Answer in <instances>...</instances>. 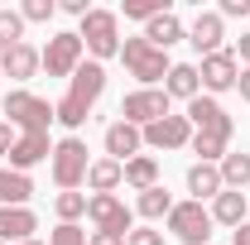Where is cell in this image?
Masks as SVG:
<instances>
[{
	"mask_svg": "<svg viewBox=\"0 0 250 245\" xmlns=\"http://www.w3.org/2000/svg\"><path fill=\"white\" fill-rule=\"evenodd\" d=\"M87 245H125V236H111V231H92Z\"/></svg>",
	"mask_w": 250,
	"mask_h": 245,
	"instance_id": "obj_36",
	"label": "cell"
},
{
	"mask_svg": "<svg viewBox=\"0 0 250 245\" xmlns=\"http://www.w3.org/2000/svg\"><path fill=\"white\" fill-rule=\"evenodd\" d=\"M39 231V216L29 207H0V241L5 245H24Z\"/></svg>",
	"mask_w": 250,
	"mask_h": 245,
	"instance_id": "obj_17",
	"label": "cell"
},
{
	"mask_svg": "<svg viewBox=\"0 0 250 245\" xmlns=\"http://www.w3.org/2000/svg\"><path fill=\"white\" fill-rule=\"evenodd\" d=\"M101 144H106V159L130 163L135 154H145V130L130 125V121H111V125H106V135H101Z\"/></svg>",
	"mask_w": 250,
	"mask_h": 245,
	"instance_id": "obj_12",
	"label": "cell"
},
{
	"mask_svg": "<svg viewBox=\"0 0 250 245\" xmlns=\"http://www.w3.org/2000/svg\"><path fill=\"white\" fill-rule=\"evenodd\" d=\"M121 62H125V72H130L140 87H159V82L168 77V67H173L168 53L154 48L145 34H140V39H121Z\"/></svg>",
	"mask_w": 250,
	"mask_h": 245,
	"instance_id": "obj_4",
	"label": "cell"
},
{
	"mask_svg": "<svg viewBox=\"0 0 250 245\" xmlns=\"http://www.w3.org/2000/svg\"><path fill=\"white\" fill-rule=\"evenodd\" d=\"M217 168H221V183L226 187L246 192V183H250V154L246 149H226V159H221Z\"/></svg>",
	"mask_w": 250,
	"mask_h": 245,
	"instance_id": "obj_26",
	"label": "cell"
},
{
	"mask_svg": "<svg viewBox=\"0 0 250 245\" xmlns=\"http://www.w3.org/2000/svg\"><path fill=\"white\" fill-rule=\"evenodd\" d=\"M145 39H149L154 48H164V53H168L173 43H183V39H188V24L173 15V10H164V15H154V20L145 24Z\"/></svg>",
	"mask_w": 250,
	"mask_h": 245,
	"instance_id": "obj_20",
	"label": "cell"
},
{
	"mask_svg": "<svg viewBox=\"0 0 250 245\" xmlns=\"http://www.w3.org/2000/svg\"><path fill=\"white\" fill-rule=\"evenodd\" d=\"M164 221H168V236L183 241V245H207L212 241V226H217L212 212H207L202 202H192V197H188V202H173V212L164 216Z\"/></svg>",
	"mask_w": 250,
	"mask_h": 245,
	"instance_id": "obj_6",
	"label": "cell"
},
{
	"mask_svg": "<svg viewBox=\"0 0 250 245\" xmlns=\"http://www.w3.org/2000/svg\"><path fill=\"white\" fill-rule=\"evenodd\" d=\"M188 125L192 130H226V125H236L226 116V106H221L217 96H192L188 101Z\"/></svg>",
	"mask_w": 250,
	"mask_h": 245,
	"instance_id": "obj_19",
	"label": "cell"
},
{
	"mask_svg": "<svg viewBox=\"0 0 250 245\" xmlns=\"http://www.w3.org/2000/svg\"><path fill=\"white\" fill-rule=\"evenodd\" d=\"M53 212H58V221H72L77 226L87 216V192H58L53 197Z\"/></svg>",
	"mask_w": 250,
	"mask_h": 245,
	"instance_id": "obj_27",
	"label": "cell"
},
{
	"mask_svg": "<svg viewBox=\"0 0 250 245\" xmlns=\"http://www.w3.org/2000/svg\"><path fill=\"white\" fill-rule=\"evenodd\" d=\"M231 53H236V62H241V67H250V34H241V39H236V48H231Z\"/></svg>",
	"mask_w": 250,
	"mask_h": 245,
	"instance_id": "obj_35",
	"label": "cell"
},
{
	"mask_svg": "<svg viewBox=\"0 0 250 245\" xmlns=\"http://www.w3.org/2000/svg\"><path fill=\"white\" fill-rule=\"evenodd\" d=\"M24 43V15L20 10H0V53Z\"/></svg>",
	"mask_w": 250,
	"mask_h": 245,
	"instance_id": "obj_28",
	"label": "cell"
},
{
	"mask_svg": "<svg viewBox=\"0 0 250 245\" xmlns=\"http://www.w3.org/2000/svg\"><path fill=\"white\" fill-rule=\"evenodd\" d=\"M0 245H5V241H0Z\"/></svg>",
	"mask_w": 250,
	"mask_h": 245,
	"instance_id": "obj_41",
	"label": "cell"
},
{
	"mask_svg": "<svg viewBox=\"0 0 250 245\" xmlns=\"http://www.w3.org/2000/svg\"><path fill=\"white\" fill-rule=\"evenodd\" d=\"M39 53H43V72H48V77H72V72L87 62V48H82L77 29H58Z\"/></svg>",
	"mask_w": 250,
	"mask_h": 245,
	"instance_id": "obj_7",
	"label": "cell"
},
{
	"mask_svg": "<svg viewBox=\"0 0 250 245\" xmlns=\"http://www.w3.org/2000/svg\"><path fill=\"white\" fill-rule=\"evenodd\" d=\"M168 116V96H164V87H135V92H125V101H121V121H130V125H154V121H164Z\"/></svg>",
	"mask_w": 250,
	"mask_h": 245,
	"instance_id": "obj_10",
	"label": "cell"
},
{
	"mask_svg": "<svg viewBox=\"0 0 250 245\" xmlns=\"http://www.w3.org/2000/svg\"><path fill=\"white\" fill-rule=\"evenodd\" d=\"M48 245H87V231L72 226V221H58V226L48 231Z\"/></svg>",
	"mask_w": 250,
	"mask_h": 245,
	"instance_id": "obj_31",
	"label": "cell"
},
{
	"mask_svg": "<svg viewBox=\"0 0 250 245\" xmlns=\"http://www.w3.org/2000/svg\"><path fill=\"white\" fill-rule=\"evenodd\" d=\"M77 39H82V48L92 53V62L106 67V58H121V15L92 5V10L77 20Z\"/></svg>",
	"mask_w": 250,
	"mask_h": 245,
	"instance_id": "obj_2",
	"label": "cell"
},
{
	"mask_svg": "<svg viewBox=\"0 0 250 245\" xmlns=\"http://www.w3.org/2000/svg\"><path fill=\"white\" fill-rule=\"evenodd\" d=\"M231 245H250V221H246V226H236V231H231Z\"/></svg>",
	"mask_w": 250,
	"mask_h": 245,
	"instance_id": "obj_39",
	"label": "cell"
},
{
	"mask_svg": "<svg viewBox=\"0 0 250 245\" xmlns=\"http://www.w3.org/2000/svg\"><path fill=\"white\" fill-rule=\"evenodd\" d=\"M15 140H20V135H15V125H10L5 116H0V159H10V149H15Z\"/></svg>",
	"mask_w": 250,
	"mask_h": 245,
	"instance_id": "obj_34",
	"label": "cell"
},
{
	"mask_svg": "<svg viewBox=\"0 0 250 245\" xmlns=\"http://www.w3.org/2000/svg\"><path fill=\"white\" fill-rule=\"evenodd\" d=\"M24 245H43V241H24Z\"/></svg>",
	"mask_w": 250,
	"mask_h": 245,
	"instance_id": "obj_40",
	"label": "cell"
},
{
	"mask_svg": "<svg viewBox=\"0 0 250 245\" xmlns=\"http://www.w3.org/2000/svg\"><path fill=\"white\" fill-rule=\"evenodd\" d=\"M217 15L221 20H250V0H221Z\"/></svg>",
	"mask_w": 250,
	"mask_h": 245,
	"instance_id": "obj_33",
	"label": "cell"
},
{
	"mask_svg": "<svg viewBox=\"0 0 250 245\" xmlns=\"http://www.w3.org/2000/svg\"><path fill=\"white\" fill-rule=\"evenodd\" d=\"M188 192H192V202H212L217 192H226L221 168L217 163H192V168H188Z\"/></svg>",
	"mask_w": 250,
	"mask_h": 245,
	"instance_id": "obj_21",
	"label": "cell"
},
{
	"mask_svg": "<svg viewBox=\"0 0 250 245\" xmlns=\"http://www.w3.org/2000/svg\"><path fill=\"white\" fill-rule=\"evenodd\" d=\"M192 144V125H188V116H164V121L145 125V149H188Z\"/></svg>",
	"mask_w": 250,
	"mask_h": 245,
	"instance_id": "obj_11",
	"label": "cell"
},
{
	"mask_svg": "<svg viewBox=\"0 0 250 245\" xmlns=\"http://www.w3.org/2000/svg\"><path fill=\"white\" fill-rule=\"evenodd\" d=\"M58 10H62V15H77V20H82V15H87V10H92V5H87V0H62Z\"/></svg>",
	"mask_w": 250,
	"mask_h": 245,
	"instance_id": "obj_37",
	"label": "cell"
},
{
	"mask_svg": "<svg viewBox=\"0 0 250 245\" xmlns=\"http://www.w3.org/2000/svg\"><path fill=\"white\" fill-rule=\"evenodd\" d=\"M101 92H106V67L87 58L72 77H67V96L53 106V116H58V125L67 130V135H77V130L87 125V116H92V106L101 101Z\"/></svg>",
	"mask_w": 250,
	"mask_h": 245,
	"instance_id": "obj_1",
	"label": "cell"
},
{
	"mask_svg": "<svg viewBox=\"0 0 250 245\" xmlns=\"http://www.w3.org/2000/svg\"><path fill=\"white\" fill-rule=\"evenodd\" d=\"M48 168H53V183L58 192H77V187L87 183V168H92V159H87V144L77 140V135H62L53 154H48Z\"/></svg>",
	"mask_w": 250,
	"mask_h": 245,
	"instance_id": "obj_5",
	"label": "cell"
},
{
	"mask_svg": "<svg viewBox=\"0 0 250 245\" xmlns=\"http://www.w3.org/2000/svg\"><path fill=\"white\" fill-rule=\"evenodd\" d=\"M29 197H34V178L29 173L0 168V207H29Z\"/></svg>",
	"mask_w": 250,
	"mask_h": 245,
	"instance_id": "obj_22",
	"label": "cell"
},
{
	"mask_svg": "<svg viewBox=\"0 0 250 245\" xmlns=\"http://www.w3.org/2000/svg\"><path fill=\"white\" fill-rule=\"evenodd\" d=\"M236 92H241V101H250V67H241V82H236Z\"/></svg>",
	"mask_w": 250,
	"mask_h": 245,
	"instance_id": "obj_38",
	"label": "cell"
},
{
	"mask_svg": "<svg viewBox=\"0 0 250 245\" xmlns=\"http://www.w3.org/2000/svg\"><path fill=\"white\" fill-rule=\"evenodd\" d=\"M125 245H168V241H164V231H154V226H135L125 236Z\"/></svg>",
	"mask_w": 250,
	"mask_h": 245,
	"instance_id": "obj_32",
	"label": "cell"
},
{
	"mask_svg": "<svg viewBox=\"0 0 250 245\" xmlns=\"http://www.w3.org/2000/svg\"><path fill=\"white\" fill-rule=\"evenodd\" d=\"M164 96H168V101H192V96H202L197 62H173L168 77H164Z\"/></svg>",
	"mask_w": 250,
	"mask_h": 245,
	"instance_id": "obj_18",
	"label": "cell"
},
{
	"mask_svg": "<svg viewBox=\"0 0 250 245\" xmlns=\"http://www.w3.org/2000/svg\"><path fill=\"white\" fill-rule=\"evenodd\" d=\"M135 212L145 216V226H154V221H164V216L173 212V192L159 183V187H149V192H140L135 197Z\"/></svg>",
	"mask_w": 250,
	"mask_h": 245,
	"instance_id": "obj_25",
	"label": "cell"
},
{
	"mask_svg": "<svg viewBox=\"0 0 250 245\" xmlns=\"http://www.w3.org/2000/svg\"><path fill=\"white\" fill-rule=\"evenodd\" d=\"M0 116L15 125L20 135H48V125H58V116H53V106L43 101V96L24 92V87H15V92L0 101Z\"/></svg>",
	"mask_w": 250,
	"mask_h": 245,
	"instance_id": "obj_3",
	"label": "cell"
},
{
	"mask_svg": "<svg viewBox=\"0 0 250 245\" xmlns=\"http://www.w3.org/2000/svg\"><path fill=\"white\" fill-rule=\"evenodd\" d=\"M221 39H226V20L217 10H197V20L188 24V43L207 58V53H221Z\"/></svg>",
	"mask_w": 250,
	"mask_h": 245,
	"instance_id": "obj_14",
	"label": "cell"
},
{
	"mask_svg": "<svg viewBox=\"0 0 250 245\" xmlns=\"http://www.w3.org/2000/svg\"><path fill=\"white\" fill-rule=\"evenodd\" d=\"M48 154H53V140H48V135H20L15 149H10V159H5V168L29 173V168H39V163H48Z\"/></svg>",
	"mask_w": 250,
	"mask_h": 245,
	"instance_id": "obj_15",
	"label": "cell"
},
{
	"mask_svg": "<svg viewBox=\"0 0 250 245\" xmlns=\"http://www.w3.org/2000/svg\"><path fill=\"white\" fill-rule=\"evenodd\" d=\"M125 183V163H116V159H92V168H87V187L92 192H116V187Z\"/></svg>",
	"mask_w": 250,
	"mask_h": 245,
	"instance_id": "obj_23",
	"label": "cell"
},
{
	"mask_svg": "<svg viewBox=\"0 0 250 245\" xmlns=\"http://www.w3.org/2000/svg\"><path fill=\"white\" fill-rule=\"evenodd\" d=\"M39 67H43V53L34 48L29 39L0 53V77H10V82H20V87H24V82H34V77H39Z\"/></svg>",
	"mask_w": 250,
	"mask_h": 245,
	"instance_id": "obj_13",
	"label": "cell"
},
{
	"mask_svg": "<svg viewBox=\"0 0 250 245\" xmlns=\"http://www.w3.org/2000/svg\"><path fill=\"white\" fill-rule=\"evenodd\" d=\"M87 221L96 231H111V236H130L135 231V212L125 207L116 192H92L87 197Z\"/></svg>",
	"mask_w": 250,
	"mask_h": 245,
	"instance_id": "obj_8",
	"label": "cell"
},
{
	"mask_svg": "<svg viewBox=\"0 0 250 245\" xmlns=\"http://www.w3.org/2000/svg\"><path fill=\"white\" fill-rule=\"evenodd\" d=\"M212 221L217 226H226V231H236V226H246L250 221V202H246V192H236V187H226V192H217L212 197Z\"/></svg>",
	"mask_w": 250,
	"mask_h": 245,
	"instance_id": "obj_16",
	"label": "cell"
},
{
	"mask_svg": "<svg viewBox=\"0 0 250 245\" xmlns=\"http://www.w3.org/2000/svg\"><path fill=\"white\" fill-rule=\"evenodd\" d=\"M197 77H202V96L236 92V82H241V62H236L231 48H221V53H207V58L197 62Z\"/></svg>",
	"mask_w": 250,
	"mask_h": 245,
	"instance_id": "obj_9",
	"label": "cell"
},
{
	"mask_svg": "<svg viewBox=\"0 0 250 245\" xmlns=\"http://www.w3.org/2000/svg\"><path fill=\"white\" fill-rule=\"evenodd\" d=\"M164 10H168V0H125L121 5L125 20H140V24H149L154 15H164Z\"/></svg>",
	"mask_w": 250,
	"mask_h": 245,
	"instance_id": "obj_29",
	"label": "cell"
},
{
	"mask_svg": "<svg viewBox=\"0 0 250 245\" xmlns=\"http://www.w3.org/2000/svg\"><path fill=\"white\" fill-rule=\"evenodd\" d=\"M125 187H135V192L159 187V159L154 154H135V159L125 163Z\"/></svg>",
	"mask_w": 250,
	"mask_h": 245,
	"instance_id": "obj_24",
	"label": "cell"
},
{
	"mask_svg": "<svg viewBox=\"0 0 250 245\" xmlns=\"http://www.w3.org/2000/svg\"><path fill=\"white\" fill-rule=\"evenodd\" d=\"M20 15H24V24H48L58 15V0H24Z\"/></svg>",
	"mask_w": 250,
	"mask_h": 245,
	"instance_id": "obj_30",
	"label": "cell"
}]
</instances>
